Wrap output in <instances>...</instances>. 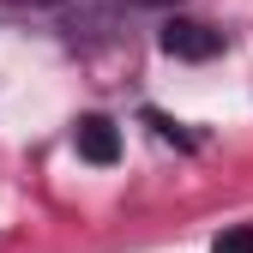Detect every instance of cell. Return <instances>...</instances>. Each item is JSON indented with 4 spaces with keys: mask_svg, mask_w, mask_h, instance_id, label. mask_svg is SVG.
<instances>
[{
    "mask_svg": "<svg viewBox=\"0 0 253 253\" xmlns=\"http://www.w3.org/2000/svg\"><path fill=\"white\" fill-rule=\"evenodd\" d=\"M163 54H175V60H211V54H223V30H211L199 18H169L163 24Z\"/></svg>",
    "mask_w": 253,
    "mask_h": 253,
    "instance_id": "obj_1",
    "label": "cell"
},
{
    "mask_svg": "<svg viewBox=\"0 0 253 253\" xmlns=\"http://www.w3.org/2000/svg\"><path fill=\"white\" fill-rule=\"evenodd\" d=\"M73 139H79V157H84V163H97V169H109L115 157H121V133H115L109 115H84Z\"/></svg>",
    "mask_w": 253,
    "mask_h": 253,
    "instance_id": "obj_2",
    "label": "cell"
},
{
    "mask_svg": "<svg viewBox=\"0 0 253 253\" xmlns=\"http://www.w3.org/2000/svg\"><path fill=\"white\" fill-rule=\"evenodd\" d=\"M211 253H253V223H229L223 235L211 241Z\"/></svg>",
    "mask_w": 253,
    "mask_h": 253,
    "instance_id": "obj_3",
    "label": "cell"
},
{
    "mask_svg": "<svg viewBox=\"0 0 253 253\" xmlns=\"http://www.w3.org/2000/svg\"><path fill=\"white\" fill-rule=\"evenodd\" d=\"M151 126H157V133H163V139H175V145H193V133H181V126L169 121V115H145Z\"/></svg>",
    "mask_w": 253,
    "mask_h": 253,
    "instance_id": "obj_4",
    "label": "cell"
},
{
    "mask_svg": "<svg viewBox=\"0 0 253 253\" xmlns=\"http://www.w3.org/2000/svg\"><path fill=\"white\" fill-rule=\"evenodd\" d=\"M12 6H67V0H12Z\"/></svg>",
    "mask_w": 253,
    "mask_h": 253,
    "instance_id": "obj_5",
    "label": "cell"
},
{
    "mask_svg": "<svg viewBox=\"0 0 253 253\" xmlns=\"http://www.w3.org/2000/svg\"><path fill=\"white\" fill-rule=\"evenodd\" d=\"M133 6H175V0H133Z\"/></svg>",
    "mask_w": 253,
    "mask_h": 253,
    "instance_id": "obj_6",
    "label": "cell"
}]
</instances>
